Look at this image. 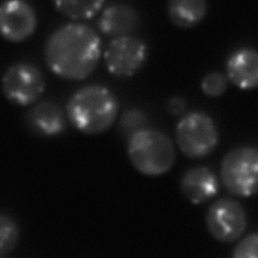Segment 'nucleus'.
<instances>
[{
    "label": "nucleus",
    "mask_w": 258,
    "mask_h": 258,
    "mask_svg": "<svg viewBox=\"0 0 258 258\" xmlns=\"http://www.w3.org/2000/svg\"><path fill=\"white\" fill-rule=\"evenodd\" d=\"M2 93L6 100L18 107L34 105L45 89L41 71L33 64L20 62L10 66L1 80Z\"/></svg>",
    "instance_id": "6"
},
{
    "label": "nucleus",
    "mask_w": 258,
    "mask_h": 258,
    "mask_svg": "<svg viewBox=\"0 0 258 258\" xmlns=\"http://www.w3.org/2000/svg\"><path fill=\"white\" fill-rule=\"evenodd\" d=\"M20 241V228L16 220L5 213H0V256L11 253Z\"/></svg>",
    "instance_id": "16"
},
{
    "label": "nucleus",
    "mask_w": 258,
    "mask_h": 258,
    "mask_svg": "<svg viewBox=\"0 0 258 258\" xmlns=\"http://www.w3.org/2000/svg\"><path fill=\"white\" fill-rule=\"evenodd\" d=\"M209 11L208 0H168L166 12L171 24L180 30L200 25Z\"/></svg>",
    "instance_id": "14"
},
{
    "label": "nucleus",
    "mask_w": 258,
    "mask_h": 258,
    "mask_svg": "<svg viewBox=\"0 0 258 258\" xmlns=\"http://www.w3.org/2000/svg\"><path fill=\"white\" fill-rule=\"evenodd\" d=\"M139 25L137 11L124 3H114L107 7L99 20V29L105 35L117 38L128 36Z\"/></svg>",
    "instance_id": "13"
},
{
    "label": "nucleus",
    "mask_w": 258,
    "mask_h": 258,
    "mask_svg": "<svg viewBox=\"0 0 258 258\" xmlns=\"http://www.w3.org/2000/svg\"><path fill=\"white\" fill-rule=\"evenodd\" d=\"M228 79L225 75L218 72H211L206 75L201 82V89L208 97L222 96L228 88Z\"/></svg>",
    "instance_id": "18"
},
{
    "label": "nucleus",
    "mask_w": 258,
    "mask_h": 258,
    "mask_svg": "<svg viewBox=\"0 0 258 258\" xmlns=\"http://www.w3.org/2000/svg\"><path fill=\"white\" fill-rule=\"evenodd\" d=\"M102 55L101 39L92 28L81 22L70 23L49 35L44 58L49 70L70 81L87 79L96 70Z\"/></svg>",
    "instance_id": "1"
},
{
    "label": "nucleus",
    "mask_w": 258,
    "mask_h": 258,
    "mask_svg": "<svg viewBox=\"0 0 258 258\" xmlns=\"http://www.w3.org/2000/svg\"><path fill=\"white\" fill-rule=\"evenodd\" d=\"M181 191L194 205H202L215 197L219 183L214 173L208 167H194L186 171L181 179Z\"/></svg>",
    "instance_id": "12"
},
{
    "label": "nucleus",
    "mask_w": 258,
    "mask_h": 258,
    "mask_svg": "<svg viewBox=\"0 0 258 258\" xmlns=\"http://www.w3.org/2000/svg\"><path fill=\"white\" fill-rule=\"evenodd\" d=\"M229 82L242 91L258 88V50L242 47L233 51L226 61Z\"/></svg>",
    "instance_id": "10"
},
{
    "label": "nucleus",
    "mask_w": 258,
    "mask_h": 258,
    "mask_svg": "<svg viewBox=\"0 0 258 258\" xmlns=\"http://www.w3.org/2000/svg\"><path fill=\"white\" fill-rule=\"evenodd\" d=\"M147 117L145 113L139 110H128L122 114L119 121L121 134L128 140L136 132L147 128Z\"/></svg>",
    "instance_id": "17"
},
{
    "label": "nucleus",
    "mask_w": 258,
    "mask_h": 258,
    "mask_svg": "<svg viewBox=\"0 0 258 258\" xmlns=\"http://www.w3.org/2000/svg\"><path fill=\"white\" fill-rule=\"evenodd\" d=\"M220 178L233 196L249 198L258 195V148L238 147L227 153L221 162Z\"/></svg>",
    "instance_id": "4"
},
{
    "label": "nucleus",
    "mask_w": 258,
    "mask_h": 258,
    "mask_svg": "<svg viewBox=\"0 0 258 258\" xmlns=\"http://www.w3.org/2000/svg\"><path fill=\"white\" fill-rule=\"evenodd\" d=\"M149 49L145 42L132 35L113 38L104 52L108 72L115 78L127 79L145 67Z\"/></svg>",
    "instance_id": "7"
},
{
    "label": "nucleus",
    "mask_w": 258,
    "mask_h": 258,
    "mask_svg": "<svg viewBox=\"0 0 258 258\" xmlns=\"http://www.w3.org/2000/svg\"><path fill=\"white\" fill-rule=\"evenodd\" d=\"M232 258H258V233L244 237L236 245Z\"/></svg>",
    "instance_id": "19"
},
{
    "label": "nucleus",
    "mask_w": 258,
    "mask_h": 258,
    "mask_svg": "<svg viewBox=\"0 0 258 258\" xmlns=\"http://www.w3.org/2000/svg\"><path fill=\"white\" fill-rule=\"evenodd\" d=\"M26 123L37 136L56 137L62 134L67 126L61 108L53 102L35 103L26 114Z\"/></svg>",
    "instance_id": "11"
},
{
    "label": "nucleus",
    "mask_w": 258,
    "mask_h": 258,
    "mask_svg": "<svg viewBox=\"0 0 258 258\" xmlns=\"http://www.w3.org/2000/svg\"><path fill=\"white\" fill-rule=\"evenodd\" d=\"M127 156L134 169L148 177L166 174L176 159L172 140L161 131L150 128L142 129L129 138Z\"/></svg>",
    "instance_id": "3"
},
{
    "label": "nucleus",
    "mask_w": 258,
    "mask_h": 258,
    "mask_svg": "<svg viewBox=\"0 0 258 258\" xmlns=\"http://www.w3.org/2000/svg\"><path fill=\"white\" fill-rule=\"evenodd\" d=\"M62 15L76 21H87L98 15L106 0H53Z\"/></svg>",
    "instance_id": "15"
},
{
    "label": "nucleus",
    "mask_w": 258,
    "mask_h": 258,
    "mask_svg": "<svg viewBox=\"0 0 258 258\" xmlns=\"http://www.w3.org/2000/svg\"><path fill=\"white\" fill-rule=\"evenodd\" d=\"M37 28L35 10L27 0H4L0 3V36L11 43L30 39Z\"/></svg>",
    "instance_id": "9"
},
{
    "label": "nucleus",
    "mask_w": 258,
    "mask_h": 258,
    "mask_svg": "<svg viewBox=\"0 0 258 258\" xmlns=\"http://www.w3.org/2000/svg\"><path fill=\"white\" fill-rule=\"evenodd\" d=\"M186 109V102L180 97H173L168 103V110L174 115H180Z\"/></svg>",
    "instance_id": "20"
},
{
    "label": "nucleus",
    "mask_w": 258,
    "mask_h": 258,
    "mask_svg": "<svg viewBox=\"0 0 258 258\" xmlns=\"http://www.w3.org/2000/svg\"><path fill=\"white\" fill-rule=\"evenodd\" d=\"M179 150L190 159H203L215 150L219 140L215 121L202 112H191L182 116L175 129Z\"/></svg>",
    "instance_id": "5"
},
{
    "label": "nucleus",
    "mask_w": 258,
    "mask_h": 258,
    "mask_svg": "<svg viewBox=\"0 0 258 258\" xmlns=\"http://www.w3.org/2000/svg\"><path fill=\"white\" fill-rule=\"evenodd\" d=\"M118 114V102L113 92L102 85H85L68 102L71 124L83 134H102L113 126Z\"/></svg>",
    "instance_id": "2"
},
{
    "label": "nucleus",
    "mask_w": 258,
    "mask_h": 258,
    "mask_svg": "<svg viewBox=\"0 0 258 258\" xmlns=\"http://www.w3.org/2000/svg\"><path fill=\"white\" fill-rule=\"evenodd\" d=\"M206 224L214 240L222 243H232L242 238L245 232L247 216L237 201L220 199L210 206Z\"/></svg>",
    "instance_id": "8"
}]
</instances>
